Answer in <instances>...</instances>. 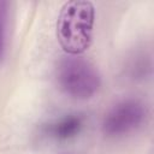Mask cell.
I'll return each mask as SVG.
<instances>
[{
    "instance_id": "obj_1",
    "label": "cell",
    "mask_w": 154,
    "mask_h": 154,
    "mask_svg": "<svg viewBox=\"0 0 154 154\" xmlns=\"http://www.w3.org/2000/svg\"><path fill=\"white\" fill-rule=\"evenodd\" d=\"M95 8L88 0H72L63 5L57 20V38L69 55L85 52L93 41Z\"/></svg>"
},
{
    "instance_id": "obj_2",
    "label": "cell",
    "mask_w": 154,
    "mask_h": 154,
    "mask_svg": "<svg viewBox=\"0 0 154 154\" xmlns=\"http://www.w3.org/2000/svg\"><path fill=\"white\" fill-rule=\"evenodd\" d=\"M58 87L76 100L91 99L101 87V77L93 63L79 55L61 58L55 67Z\"/></svg>"
},
{
    "instance_id": "obj_3",
    "label": "cell",
    "mask_w": 154,
    "mask_h": 154,
    "mask_svg": "<svg viewBox=\"0 0 154 154\" xmlns=\"http://www.w3.org/2000/svg\"><path fill=\"white\" fill-rule=\"evenodd\" d=\"M148 109L140 99L128 97L116 102L103 116L101 131L108 138L125 137L138 130L146 122Z\"/></svg>"
},
{
    "instance_id": "obj_4",
    "label": "cell",
    "mask_w": 154,
    "mask_h": 154,
    "mask_svg": "<svg viewBox=\"0 0 154 154\" xmlns=\"http://www.w3.org/2000/svg\"><path fill=\"white\" fill-rule=\"evenodd\" d=\"M85 117L81 113L64 114L43 128V135L55 142H67L76 138L83 130Z\"/></svg>"
},
{
    "instance_id": "obj_5",
    "label": "cell",
    "mask_w": 154,
    "mask_h": 154,
    "mask_svg": "<svg viewBox=\"0 0 154 154\" xmlns=\"http://www.w3.org/2000/svg\"><path fill=\"white\" fill-rule=\"evenodd\" d=\"M8 1L0 0V63L4 60L6 53V42H7V26H8Z\"/></svg>"
}]
</instances>
